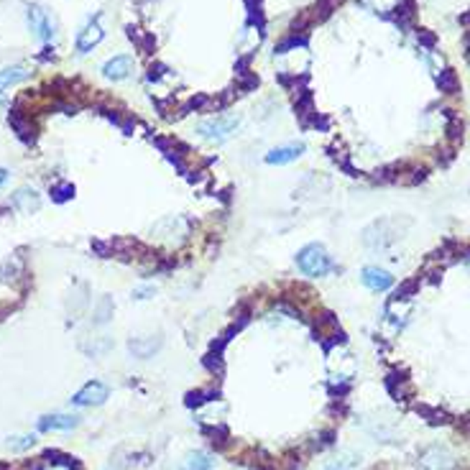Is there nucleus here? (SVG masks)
Instances as JSON below:
<instances>
[{
  "label": "nucleus",
  "instance_id": "f257e3e1",
  "mask_svg": "<svg viewBox=\"0 0 470 470\" xmlns=\"http://www.w3.org/2000/svg\"><path fill=\"white\" fill-rule=\"evenodd\" d=\"M297 266L302 269V273H307V276H325V273H330L335 269L333 258H330L325 251V245H320V243L304 245V248L297 254Z\"/></svg>",
  "mask_w": 470,
  "mask_h": 470
},
{
  "label": "nucleus",
  "instance_id": "f03ea898",
  "mask_svg": "<svg viewBox=\"0 0 470 470\" xmlns=\"http://www.w3.org/2000/svg\"><path fill=\"white\" fill-rule=\"evenodd\" d=\"M240 126V118L238 115H215L202 120L197 126V133L208 141H225L233 136V131Z\"/></svg>",
  "mask_w": 470,
  "mask_h": 470
},
{
  "label": "nucleus",
  "instance_id": "7ed1b4c3",
  "mask_svg": "<svg viewBox=\"0 0 470 470\" xmlns=\"http://www.w3.org/2000/svg\"><path fill=\"white\" fill-rule=\"evenodd\" d=\"M399 235H401L399 220H379V223L366 227L363 240H366V245H371V248H386V245H391L396 240Z\"/></svg>",
  "mask_w": 470,
  "mask_h": 470
},
{
  "label": "nucleus",
  "instance_id": "20e7f679",
  "mask_svg": "<svg viewBox=\"0 0 470 470\" xmlns=\"http://www.w3.org/2000/svg\"><path fill=\"white\" fill-rule=\"evenodd\" d=\"M419 468L422 470H455L458 468V460L452 458L450 450L434 445V447H427V450L419 455Z\"/></svg>",
  "mask_w": 470,
  "mask_h": 470
},
{
  "label": "nucleus",
  "instance_id": "39448f33",
  "mask_svg": "<svg viewBox=\"0 0 470 470\" xmlns=\"http://www.w3.org/2000/svg\"><path fill=\"white\" fill-rule=\"evenodd\" d=\"M108 394L110 391L102 381H90V383H85V386L74 394L72 404H77V407H100V404H105Z\"/></svg>",
  "mask_w": 470,
  "mask_h": 470
},
{
  "label": "nucleus",
  "instance_id": "423d86ee",
  "mask_svg": "<svg viewBox=\"0 0 470 470\" xmlns=\"http://www.w3.org/2000/svg\"><path fill=\"white\" fill-rule=\"evenodd\" d=\"M28 23H31V28L36 31V36L41 38V41H52L54 38V19L46 13L41 5H31L28 8Z\"/></svg>",
  "mask_w": 470,
  "mask_h": 470
},
{
  "label": "nucleus",
  "instance_id": "0eeeda50",
  "mask_svg": "<svg viewBox=\"0 0 470 470\" xmlns=\"http://www.w3.org/2000/svg\"><path fill=\"white\" fill-rule=\"evenodd\" d=\"M131 72H133V56L120 54L102 64V77H105V80L120 82V80H126Z\"/></svg>",
  "mask_w": 470,
  "mask_h": 470
},
{
  "label": "nucleus",
  "instance_id": "6e6552de",
  "mask_svg": "<svg viewBox=\"0 0 470 470\" xmlns=\"http://www.w3.org/2000/svg\"><path fill=\"white\" fill-rule=\"evenodd\" d=\"M102 36H105V31H102V26H100V19L95 16V19H92L90 23L80 31V36H77V49H80V54L92 52V49L102 41Z\"/></svg>",
  "mask_w": 470,
  "mask_h": 470
},
{
  "label": "nucleus",
  "instance_id": "1a4fd4ad",
  "mask_svg": "<svg viewBox=\"0 0 470 470\" xmlns=\"http://www.w3.org/2000/svg\"><path fill=\"white\" fill-rule=\"evenodd\" d=\"M363 284L371 291H386L394 284V276H391L386 269H379V266H366L361 273Z\"/></svg>",
  "mask_w": 470,
  "mask_h": 470
},
{
  "label": "nucleus",
  "instance_id": "9d476101",
  "mask_svg": "<svg viewBox=\"0 0 470 470\" xmlns=\"http://www.w3.org/2000/svg\"><path fill=\"white\" fill-rule=\"evenodd\" d=\"M302 154H304V144H287V146H279V148L269 151V154H266V161L269 164H291V161H297Z\"/></svg>",
  "mask_w": 470,
  "mask_h": 470
},
{
  "label": "nucleus",
  "instance_id": "9b49d317",
  "mask_svg": "<svg viewBox=\"0 0 470 470\" xmlns=\"http://www.w3.org/2000/svg\"><path fill=\"white\" fill-rule=\"evenodd\" d=\"M77 425H80V416H74V414H49V416H41L38 429H41V432H52V429H74Z\"/></svg>",
  "mask_w": 470,
  "mask_h": 470
},
{
  "label": "nucleus",
  "instance_id": "f8f14e48",
  "mask_svg": "<svg viewBox=\"0 0 470 470\" xmlns=\"http://www.w3.org/2000/svg\"><path fill=\"white\" fill-rule=\"evenodd\" d=\"M13 208L19 210V212H23V215H31V212H36L41 208V199H38V194L34 190L23 187V190H19L13 194Z\"/></svg>",
  "mask_w": 470,
  "mask_h": 470
},
{
  "label": "nucleus",
  "instance_id": "ddd939ff",
  "mask_svg": "<svg viewBox=\"0 0 470 470\" xmlns=\"http://www.w3.org/2000/svg\"><path fill=\"white\" fill-rule=\"evenodd\" d=\"M28 74L31 72H28L26 67H8V69H0V95L8 90V87H13V85L23 82Z\"/></svg>",
  "mask_w": 470,
  "mask_h": 470
},
{
  "label": "nucleus",
  "instance_id": "4468645a",
  "mask_svg": "<svg viewBox=\"0 0 470 470\" xmlns=\"http://www.w3.org/2000/svg\"><path fill=\"white\" fill-rule=\"evenodd\" d=\"M358 462H361V455H358V452L343 450V452H337L333 460L327 462L325 470H350V468H355Z\"/></svg>",
  "mask_w": 470,
  "mask_h": 470
},
{
  "label": "nucleus",
  "instance_id": "2eb2a0df",
  "mask_svg": "<svg viewBox=\"0 0 470 470\" xmlns=\"http://www.w3.org/2000/svg\"><path fill=\"white\" fill-rule=\"evenodd\" d=\"M212 468V460H210V455H205V452H192L190 458L184 460V465H181V470H210Z\"/></svg>",
  "mask_w": 470,
  "mask_h": 470
},
{
  "label": "nucleus",
  "instance_id": "dca6fc26",
  "mask_svg": "<svg viewBox=\"0 0 470 470\" xmlns=\"http://www.w3.org/2000/svg\"><path fill=\"white\" fill-rule=\"evenodd\" d=\"M437 82H440V87H443L445 92H458V87H460L458 74L452 72V69H443V72L437 74Z\"/></svg>",
  "mask_w": 470,
  "mask_h": 470
},
{
  "label": "nucleus",
  "instance_id": "f3484780",
  "mask_svg": "<svg viewBox=\"0 0 470 470\" xmlns=\"http://www.w3.org/2000/svg\"><path fill=\"white\" fill-rule=\"evenodd\" d=\"M159 345H161V340H159V337H156V340H146V343H131V352H133V355H138V358H148V355H151V352H154Z\"/></svg>",
  "mask_w": 470,
  "mask_h": 470
},
{
  "label": "nucleus",
  "instance_id": "a211bd4d",
  "mask_svg": "<svg viewBox=\"0 0 470 470\" xmlns=\"http://www.w3.org/2000/svg\"><path fill=\"white\" fill-rule=\"evenodd\" d=\"M52 194H54L56 202H67L69 197H74V187L69 181H64V184H56L54 190H52Z\"/></svg>",
  "mask_w": 470,
  "mask_h": 470
},
{
  "label": "nucleus",
  "instance_id": "6ab92c4d",
  "mask_svg": "<svg viewBox=\"0 0 470 470\" xmlns=\"http://www.w3.org/2000/svg\"><path fill=\"white\" fill-rule=\"evenodd\" d=\"M31 445H34V437H31V434H28V437H13V440H8L10 450H26Z\"/></svg>",
  "mask_w": 470,
  "mask_h": 470
},
{
  "label": "nucleus",
  "instance_id": "aec40b11",
  "mask_svg": "<svg viewBox=\"0 0 470 470\" xmlns=\"http://www.w3.org/2000/svg\"><path fill=\"white\" fill-rule=\"evenodd\" d=\"M110 309H113V304H110V299H102L100 302V309H98V317H95V322H105L110 315Z\"/></svg>",
  "mask_w": 470,
  "mask_h": 470
},
{
  "label": "nucleus",
  "instance_id": "412c9836",
  "mask_svg": "<svg viewBox=\"0 0 470 470\" xmlns=\"http://www.w3.org/2000/svg\"><path fill=\"white\" fill-rule=\"evenodd\" d=\"M74 462H69V458H62V460H52V465L46 470H72Z\"/></svg>",
  "mask_w": 470,
  "mask_h": 470
},
{
  "label": "nucleus",
  "instance_id": "4be33fe9",
  "mask_svg": "<svg viewBox=\"0 0 470 470\" xmlns=\"http://www.w3.org/2000/svg\"><path fill=\"white\" fill-rule=\"evenodd\" d=\"M148 294H154V287H141L136 291V299H148Z\"/></svg>",
  "mask_w": 470,
  "mask_h": 470
},
{
  "label": "nucleus",
  "instance_id": "5701e85b",
  "mask_svg": "<svg viewBox=\"0 0 470 470\" xmlns=\"http://www.w3.org/2000/svg\"><path fill=\"white\" fill-rule=\"evenodd\" d=\"M5 181H8V172H5V169H0V187H3Z\"/></svg>",
  "mask_w": 470,
  "mask_h": 470
},
{
  "label": "nucleus",
  "instance_id": "b1692460",
  "mask_svg": "<svg viewBox=\"0 0 470 470\" xmlns=\"http://www.w3.org/2000/svg\"><path fill=\"white\" fill-rule=\"evenodd\" d=\"M468 269H470V258H468Z\"/></svg>",
  "mask_w": 470,
  "mask_h": 470
},
{
  "label": "nucleus",
  "instance_id": "393cba45",
  "mask_svg": "<svg viewBox=\"0 0 470 470\" xmlns=\"http://www.w3.org/2000/svg\"><path fill=\"white\" fill-rule=\"evenodd\" d=\"M468 59H470V54H468Z\"/></svg>",
  "mask_w": 470,
  "mask_h": 470
}]
</instances>
